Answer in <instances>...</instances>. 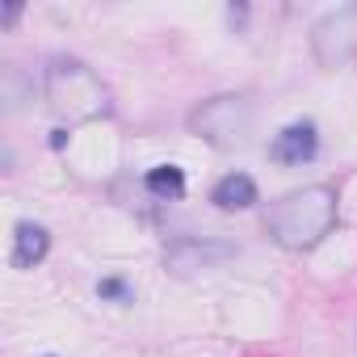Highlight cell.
Segmentation results:
<instances>
[{
	"mask_svg": "<svg viewBox=\"0 0 357 357\" xmlns=\"http://www.w3.org/2000/svg\"><path fill=\"white\" fill-rule=\"evenodd\" d=\"M332 227H336V190L332 185H303L269 211V236L290 252L315 248Z\"/></svg>",
	"mask_w": 357,
	"mask_h": 357,
	"instance_id": "obj_1",
	"label": "cell"
},
{
	"mask_svg": "<svg viewBox=\"0 0 357 357\" xmlns=\"http://www.w3.org/2000/svg\"><path fill=\"white\" fill-rule=\"evenodd\" d=\"M43 89H47L51 109L63 122H97V118L109 114V89L80 59H68V55L51 59L47 76H43Z\"/></svg>",
	"mask_w": 357,
	"mask_h": 357,
	"instance_id": "obj_2",
	"label": "cell"
},
{
	"mask_svg": "<svg viewBox=\"0 0 357 357\" xmlns=\"http://www.w3.org/2000/svg\"><path fill=\"white\" fill-rule=\"evenodd\" d=\"M190 130L202 135V139L215 143V147H236V143H244V135L252 130V101H248V97H236V93L211 97V101H202V105L190 114Z\"/></svg>",
	"mask_w": 357,
	"mask_h": 357,
	"instance_id": "obj_3",
	"label": "cell"
},
{
	"mask_svg": "<svg viewBox=\"0 0 357 357\" xmlns=\"http://www.w3.org/2000/svg\"><path fill=\"white\" fill-rule=\"evenodd\" d=\"M311 51L319 68H344L357 55V5H340L311 26Z\"/></svg>",
	"mask_w": 357,
	"mask_h": 357,
	"instance_id": "obj_4",
	"label": "cell"
},
{
	"mask_svg": "<svg viewBox=\"0 0 357 357\" xmlns=\"http://www.w3.org/2000/svg\"><path fill=\"white\" fill-rule=\"evenodd\" d=\"M231 257H236V244H227V240H198V236L176 240V244L164 248V265H168L172 273L215 269V265H223V261H231Z\"/></svg>",
	"mask_w": 357,
	"mask_h": 357,
	"instance_id": "obj_5",
	"label": "cell"
},
{
	"mask_svg": "<svg viewBox=\"0 0 357 357\" xmlns=\"http://www.w3.org/2000/svg\"><path fill=\"white\" fill-rule=\"evenodd\" d=\"M315 151H319V130H315L311 118L282 126L273 135V143H269V160L273 164H311Z\"/></svg>",
	"mask_w": 357,
	"mask_h": 357,
	"instance_id": "obj_6",
	"label": "cell"
},
{
	"mask_svg": "<svg viewBox=\"0 0 357 357\" xmlns=\"http://www.w3.org/2000/svg\"><path fill=\"white\" fill-rule=\"evenodd\" d=\"M211 202H215L219 211H248V206L261 202V194H257V181H252L248 172H227L223 181L215 185Z\"/></svg>",
	"mask_w": 357,
	"mask_h": 357,
	"instance_id": "obj_7",
	"label": "cell"
},
{
	"mask_svg": "<svg viewBox=\"0 0 357 357\" xmlns=\"http://www.w3.org/2000/svg\"><path fill=\"white\" fill-rule=\"evenodd\" d=\"M47 248H51V236L43 223H17V231H13V265L17 269H34L47 257Z\"/></svg>",
	"mask_w": 357,
	"mask_h": 357,
	"instance_id": "obj_8",
	"label": "cell"
},
{
	"mask_svg": "<svg viewBox=\"0 0 357 357\" xmlns=\"http://www.w3.org/2000/svg\"><path fill=\"white\" fill-rule=\"evenodd\" d=\"M143 190L151 194V198H160V202H176L185 194V172L176 168V164H155V168H147V176H143Z\"/></svg>",
	"mask_w": 357,
	"mask_h": 357,
	"instance_id": "obj_9",
	"label": "cell"
},
{
	"mask_svg": "<svg viewBox=\"0 0 357 357\" xmlns=\"http://www.w3.org/2000/svg\"><path fill=\"white\" fill-rule=\"evenodd\" d=\"M97 294H101V298H114V303H135V290H130L122 278H101V282H97Z\"/></svg>",
	"mask_w": 357,
	"mask_h": 357,
	"instance_id": "obj_10",
	"label": "cell"
},
{
	"mask_svg": "<svg viewBox=\"0 0 357 357\" xmlns=\"http://www.w3.org/2000/svg\"><path fill=\"white\" fill-rule=\"evenodd\" d=\"M22 17V5H5V9H0V22H5V26H13Z\"/></svg>",
	"mask_w": 357,
	"mask_h": 357,
	"instance_id": "obj_11",
	"label": "cell"
}]
</instances>
